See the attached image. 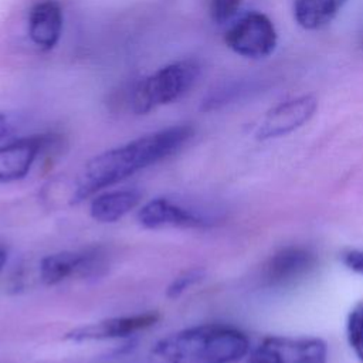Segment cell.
<instances>
[{
	"label": "cell",
	"mask_w": 363,
	"mask_h": 363,
	"mask_svg": "<svg viewBox=\"0 0 363 363\" xmlns=\"http://www.w3.org/2000/svg\"><path fill=\"white\" fill-rule=\"evenodd\" d=\"M193 135L194 129L190 125L170 126L94 156L75 182L72 203L84 201L102 189L174 155Z\"/></svg>",
	"instance_id": "cell-1"
},
{
	"label": "cell",
	"mask_w": 363,
	"mask_h": 363,
	"mask_svg": "<svg viewBox=\"0 0 363 363\" xmlns=\"http://www.w3.org/2000/svg\"><path fill=\"white\" fill-rule=\"evenodd\" d=\"M248 349V337L240 329L206 323L160 339L152 352L166 363H234Z\"/></svg>",
	"instance_id": "cell-2"
},
{
	"label": "cell",
	"mask_w": 363,
	"mask_h": 363,
	"mask_svg": "<svg viewBox=\"0 0 363 363\" xmlns=\"http://www.w3.org/2000/svg\"><path fill=\"white\" fill-rule=\"evenodd\" d=\"M200 65L193 60L169 64L138 84L132 95L133 112L142 115L170 104L186 94L197 81Z\"/></svg>",
	"instance_id": "cell-3"
},
{
	"label": "cell",
	"mask_w": 363,
	"mask_h": 363,
	"mask_svg": "<svg viewBox=\"0 0 363 363\" xmlns=\"http://www.w3.org/2000/svg\"><path fill=\"white\" fill-rule=\"evenodd\" d=\"M106 269L108 254L105 250L102 247H88L44 257L40 262V279L44 285H57L72 277H99Z\"/></svg>",
	"instance_id": "cell-4"
},
{
	"label": "cell",
	"mask_w": 363,
	"mask_h": 363,
	"mask_svg": "<svg viewBox=\"0 0 363 363\" xmlns=\"http://www.w3.org/2000/svg\"><path fill=\"white\" fill-rule=\"evenodd\" d=\"M328 345L319 337L268 336L251 353L248 363H326Z\"/></svg>",
	"instance_id": "cell-5"
},
{
	"label": "cell",
	"mask_w": 363,
	"mask_h": 363,
	"mask_svg": "<svg viewBox=\"0 0 363 363\" xmlns=\"http://www.w3.org/2000/svg\"><path fill=\"white\" fill-rule=\"evenodd\" d=\"M61 143L60 135L41 133L0 146V182L10 183L24 179L43 152L57 150Z\"/></svg>",
	"instance_id": "cell-6"
},
{
	"label": "cell",
	"mask_w": 363,
	"mask_h": 363,
	"mask_svg": "<svg viewBox=\"0 0 363 363\" xmlns=\"http://www.w3.org/2000/svg\"><path fill=\"white\" fill-rule=\"evenodd\" d=\"M225 44L234 52L262 58L269 55L277 45V31L272 21L262 13H248L228 28L224 37Z\"/></svg>",
	"instance_id": "cell-7"
},
{
	"label": "cell",
	"mask_w": 363,
	"mask_h": 363,
	"mask_svg": "<svg viewBox=\"0 0 363 363\" xmlns=\"http://www.w3.org/2000/svg\"><path fill=\"white\" fill-rule=\"evenodd\" d=\"M138 221L149 230L164 227L207 228L214 223L213 218H208L201 211L164 197H157L143 204L138 211Z\"/></svg>",
	"instance_id": "cell-8"
},
{
	"label": "cell",
	"mask_w": 363,
	"mask_h": 363,
	"mask_svg": "<svg viewBox=\"0 0 363 363\" xmlns=\"http://www.w3.org/2000/svg\"><path fill=\"white\" fill-rule=\"evenodd\" d=\"M316 255L303 247H285L268 258L261 269V281L268 288L291 285L315 268Z\"/></svg>",
	"instance_id": "cell-9"
},
{
	"label": "cell",
	"mask_w": 363,
	"mask_h": 363,
	"mask_svg": "<svg viewBox=\"0 0 363 363\" xmlns=\"http://www.w3.org/2000/svg\"><path fill=\"white\" fill-rule=\"evenodd\" d=\"M316 108L318 102L312 95H302L282 102L265 113L255 130V138L267 140L288 135L306 123Z\"/></svg>",
	"instance_id": "cell-10"
},
{
	"label": "cell",
	"mask_w": 363,
	"mask_h": 363,
	"mask_svg": "<svg viewBox=\"0 0 363 363\" xmlns=\"http://www.w3.org/2000/svg\"><path fill=\"white\" fill-rule=\"evenodd\" d=\"M159 320L157 312H143L136 315L115 316L94 323L78 326L65 333L67 340L72 342H89V340H106L128 337L140 330L149 329Z\"/></svg>",
	"instance_id": "cell-11"
},
{
	"label": "cell",
	"mask_w": 363,
	"mask_h": 363,
	"mask_svg": "<svg viewBox=\"0 0 363 363\" xmlns=\"http://www.w3.org/2000/svg\"><path fill=\"white\" fill-rule=\"evenodd\" d=\"M62 30V10L55 0L35 3L28 16V35L41 50H51L60 40Z\"/></svg>",
	"instance_id": "cell-12"
},
{
	"label": "cell",
	"mask_w": 363,
	"mask_h": 363,
	"mask_svg": "<svg viewBox=\"0 0 363 363\" xmlns=\"http://www.w3.org/2000/svg\"><path fill=\"white\" fill-rule=\"evenodd\" d=\"M142 193L136 189L111 190L98 194L89 204V214L99 223H115L139 206Z\"/></svg>",
	"instance_id": "cell-13"
},
{
	"label": "cell",
	"mask_w": 363,
	"mask_h": 363,
	"mask_svg": "<svg viewBox=\"0 0 363 363\" xmlns=\"http://www.w3.org/2000/svg\"><path fill=\"white\" fill-rule=\"evenodd\" d=\"M346 1L347 0H295V20L306 30L320 28L333 20Z\"/></svg>",
	"instance_id": "cell-14"
},
{
	"label": "cell",
	"mask_w": 363,
	"mask_h": 363,
	"mask_svg": "<svg viewBox=\"0 0 363 363\" xmlns=\"http://www.w3.org/2000/svg\"><path fill=\"white\" fill-rule=\"evenodd\" d=\"M346 335L354 356L363 363V301L353 306L346 322Z\"/></svg>",
	"instance_id": "cell-15"
},
{
	"label": "cell",
	"mask_w": 363,
	"mask_h": 363,
	"mask_svg": "<svg viewBox=\"0 0 363 363\" xmlns=\"http://www.w3.org/2000/svg\"><path fill=\"white\" fill-rule=\"evenodd\" d=\"M206 275V271L203 268H190L183 272H180L167 286L166 296L170 299H176L180 295H183L189 288L199 284Z\"/></svg>",
	"instance_id": "cell-16"
},
{
	"label": "cell",
	"mask_w": 363,
	"mask_h": 363,
	"mask_svg": "<svg viewBox=\"0 0 363 363\" xmlns=\"http://www.w3.org/2000/svg\"><path fill=\"white\" fill-rule=\"evenodd\" d=\"M242 0H211L210 3V14L211 18L221 24L228 21L240 9Z\"/></svg>",
	"instance_id": "cell-17"
},
{
	"label": "cell",
	"mask_w": 363,
	"mask_h": 363,
	"mask_svg": "<svg viewBox=\"0 0 363 363\" xmlns=\"http://www.w3.org/2000/svg\"><path fill=\"white\" fill-rule=\"evenodd\" d=\"M342 262L353 272L363 277V251L349 250L342 254Z\"/></svg>",
	"instance_id": "cell-18"
},
{
	"label": "cell",
	"mask_w": 363,
	"mask_h": 363,
	"mask_svg": "<svg viewBox=\"0 0 363 363\" xmlns=\"http://www.w3.org/2000/svg\"><path fill=\"white\" fill-rule=\"evenodd\" d=\"M11 132V125L9 122V119L6 118V115L0 113V140H3L4 138H7Z\"/></svg>",
	"instance_id": "cell-19"
},
{
	"label": "cell",
	"mask_w": 363,
	"mask_h": 363,
	"mask_svg": "<svg viewBox=\"0 0 363 363\" xmlns=\"http://www.w3.org/2000/svg\"><path fill=\"white\" fill-rule=\"evenodd\" d=\"M7 258H9V252H7L6 247L0 245V271L4 268V265L7 262Z\"/></svg>",
	"instance_id": "cell-20"
}]
</instances>
